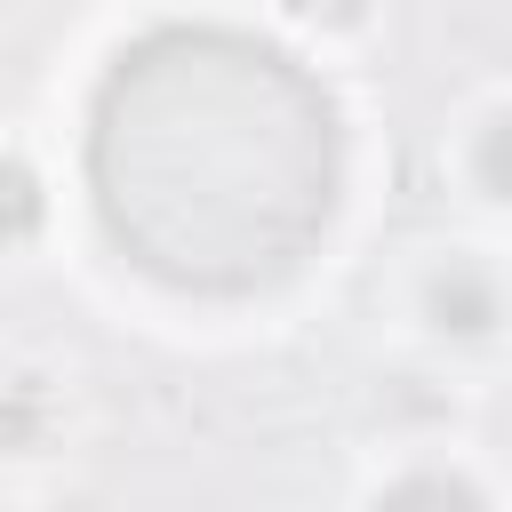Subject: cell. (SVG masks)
<instances>
[{
  "label": "cell",
  "mask_w": 512,
  "mask_h": 512,
  "mask_svg": "<svg viewBox=\"0 0 512 512\" xmlns=\"http://www.w3.org/2000/svg\"><path fill=\"white\" fill-rule=\"evenodd\" d=\"M88 184L136 272L192 296H256L320 248L344 192V128L288 48L168 24L112 56Z\"/></svg>",
  "instance_id": "cell-1"
},
{
  "label": "cell",
  "mask_w": 512,
  "mask_h": 512,
  "mask_svg": "<svg viewBox=\"0 0 512 512\" xmlns=\"http://www.w3.org/2000/svg\"><path fill=\"white\" fill-rule=\"evenodd\" d=\"M424 304H432V320L456 328V336H488V328L504 320V296H496V280H488L480 264H440L432 288H424Z\"/></svg>",
  "instance_id": "cell-2"
},
{
  "label": "cell",
  "mask_w": 512,
  "mask_h": 512,
  "mask_svg": "<svg viewBox=\"0 0 512 512\" xmlns=\"http://www.w3.org/2000/svg\"><path fill=\"white\" fill-rule=\"evenodd\" d=\"M40 216H48L40 176H32L24 160H0V240H32V232H40Z\"/></svg>",
  "instance_id": "cell-3"
},
{
  "label": "cell",
  "mask_w": 512,
  "mask_h": 512,
  "mask_svg": "<svg viewBox=\"0 0 512 512\" xmlns=\"http://www.w3.org/2000/svg\"><path fill=\"white\" fill-rule=\"evenodd\" d=\"M472 168H480V184H488L496 200H512V112H504V120H488V136H480Z\"/></svg>",
  "instance_id": "cell-4"
},
{
  "label": "cell",
  "mask_w": 512,
  "mask_h": 512,
  "mask_svg": "<svg viewBox=\"0 0 512 512\" xmlns=\"http://www.w3.org/2000/svg\"><path fill=\"white\" fill-rule=\"evenodd\" d=\"M416 496H432V504H472V488H464V480H440V472H416V480L384 488V504H416Z\"/></svg>",
  "instance_id": "cell-5"
},
{
  "label": "cell",
  "mask_w": 512,
  "mask_h": 512,
  "mask_svg": "<svg viewBox=\"0 0 512 512\" xmlns=\"http://www.w3.org/2000/svg\"><path fill=\"white\" fill-rule=\"evenodd\" d=\"M296 16H320V24H352L360 16V0H288Z\"/></svg>",
  "instance_id": "cell-6"
}]
</instances>
